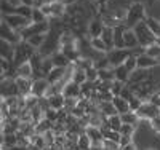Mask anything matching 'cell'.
<instances>
[{
    "label": "cell",
    "mask_w": 160,
    "mask_h": 150,
    "mask_svg": "<svg viewBox=\"0 0 160 150\" xmlns=\"http://www.w3.org/2000/svg\"><path fill=\"white\" fill-rule=\"evenodd\" d=\"M123 40H125V48L131 50V48H136L139 45V40L135 34V31H131V29H125L123 32Z\"/></svg>",
    "instance_id": "4fadbf2b"
},
{
    "label": "cell",
    "mask_w": 160,
    "mask_h": 150,
    "mask_svg": "<svg viewBox=\"0 0 160 150\" xmlns=\"http://www.w3.org/2000/svg\"><path fill=\"white\" fill-rule=\"evenodd\" d=\"M50 81L47 78H37L34 80V83H32V96L35 98H45L47 96V93L50 90Z\"/></svg>",
    "instance_id": "5b68a950"
},
{
    "label": "cell",
    "mask_w": 160,
    "mask_h": 150,
    "mask_svg": "<svg viewBox=\"0 0 160 150\" xmlns=\"http://www.w3.org/2000/svg\"><path fill=\"white\" fill-rule=\"evenodd\" d=\"M21 5H26V7H32V5H34V0H21Z\"/></svg>",
    "instance_id": "816d5d0a"
},
{
    "label": "cell",
    "mask_w": 160,
    "mask_h": 150,
    "mask_svg": "<svg viewBox=\"0 0 160 150\" xmlns=\"http://www.w3.org/2000/svg\"><path fill=\"white\" fill-rule=\"evenodd\" d=\"M142 18H144V10H142V5L136 3V5H133V7L130 8L127 21H130V24H133V26H136V24L142 22Z\"/></svg>",
    "instance_id": "52a82bcc"
},
{
    "label": "cell",
    "mask_w": 160,
    "mask_h": 150,
    "mask_svg": "<svg viewBox=\"0 0 160 150\" xmlns=\"http://www.w3.org/2000/svg\"><path fill=\"white\" fill-rule=\"evenodd\" d=\"M87 78H88V81H91V83H95V81L99 80V74H98L96 67H91V69L87 70Z\"/></svg>",
    "instance_id": "b9f144b4"
},
{
    "label": "cell",
    "mask_w": 160,
    "mask_h": 150,
    "mask_svg": "<svg viewBox=\"0 0 160 150\" xmlns=\"http://www.w3.org/2000/svg\"><path fill=\"white\" fill-rule=\"evenodd\" d=\"M101 38L104 40V43L108 45L109 51L114 50V27H109V26H104V31L101 34Z\"/></svg>",
    "instance_id": "e0dca14e"
},
{
    "label": "cell",
    "mask_w": 160,
    "mask_h": 150,
    "mask_svg": "<svg viewBox=\"0 0 160 150\" xmlns=\"http://www.w3.org/2000/svg\"><path fill=\"white\" fill-rule=\"evenodd\" d=\"M45 118L50 120L51 123H55V121H58V118H59V110H55V109H48V110L45 112Z\"/></svg>",
    "instance_id": "7bdbcfd3"
},
{
    "label": "cell",
    "mask_w": 160,
    "mask_h": 150,
    "mask_svg": "<svg viewBox=\"0 0 160 150\" xmlns=\"http://www.w3.org/2000/svg\"><path fill=\"white\" fill-rule=\"evenodd\" d=\"M123 27H114V45L117 48H125V40H123Z\"/></svg>",
    "instance_id": "7402d4cb"
},
{
    "label": "cell",
    "mask_w": 160,
    "mask_h": 150,
    "mask_svg": "<svg viewBox=\"0 0 160 150\" xmlns=\"http://www.w3.org/2000/svg\"><path fill=\"white\" fill-rule=\"evenodd\" d=\"M66 74H68V69H66V67H55V69L50 72V75L47 77V80L50 81V85H55V83H58L59 80H62L66 77Z\"/></svg>",
    "instance_id": "7c38bea8"
},
{
    "label": "cell",
    "mask_w": 160,
    "mask_h": 150,
    "mask_svg": "<svg viewBox=\"0 0 160 150\" xmlns=\"http://www.w3.org/2000/svg\"><path fill=\"white\" fill-rule=\"evenodd\" d=\"M123 88H125V83H122V81H118V80H114L112 86H111V93L114 94V96H120Z\"/></svg>",
    "instance_id": "74e56055"
},
{
    "label": "cell",
    "mask_w": 160,
    "mask_h": 150,
    "mask_svg": "<svg viewBox=\"0 0 160 150\" xmlns=\"http://www.w3.org/2000/svg\"><path fill=\"white\" fill-rule=\"evenodd\" d=\"M157 64H158V59L151 58L149 54H146V53H142L141 56H138V69L148 70V69H151V67H154Z\"/></svg>",
    "instance_id": "8fae6325"
},
{
    "label": "cell",
    "mask_w": 160,
    "mask_h": 150,
    "mask_svg": "<svg viewBox=\"0 0 160 150\" xmlns=\"http://www.w3.org/2000/svg\"><path fill=\"white\" fill-rule=\"evenodd\" d=\"M109 54H108V59H109V64H111V67H118V65H122L125 61H127V58L130 56V51L127 50V48H114V50H111V51H108Z\"/></svg>",
    "instance_id": "7a4b0ae2"
},
{
    "label": "cell",
    "mask_w": 160,
    "mask_h": 150,
    "mask_svg": "<svg viewBox=\"0 0 160 150\" xmlns=\"http://www.w3.org/2000/svg\"><path fill=\"white\" fill-rule=\"evenodd\" d=\"M112 104L115 105V109H117L118 115L127 114V112H131V109H130V104H128V101H127V99H123L122 96H114V99H112Z\"/></svg>",
    "instance_id": "9a60e30c"
},
{
    "label": "cell",
    "mask_w": 160,
    "mask_h": 150,
    "mask_svg": "<svg viewBox=\"0 0 160 150\" xmlns=\"http://www.w3.org/2000/svg\"><path fill=\"white\" fill-rule=\"evenodd\" d=\"M64 150H80V147H78V141H66V144H64Z\"/></svg>",
    "instance_id": "7dc6e473"
},
{
    "label": "cell",
    "mask_w": 160,
    "mask_h": 150,
    "mask_svg": "<svg viewBox=\"0 0 160 150\" xmlns=\"http://www.w3.org/2000/svg\"><path fill=\"white\" fill-rule=\"evenodd\" d=\"M98 107H99V110H101V114L102 115H106V117H112V115H118V112H117V109H115V105L112 104V101H106V102H99L98 104Z\"/></svg>",
    "instance_id": "ac0fdd59"
},
{
    "label": "cell",
    "mask_w": 160,
    "mask_h": 150,
    "mask_svg": "<svg viewBox=\"0 0 160 150\" xmlns=\"http://www.w3.org/2000/svg\"><path fill=\"white\" fill-rule=\"evenodd\" d=\"M71 81H74V83H77V85L87 83V81H88V78H87V70L75 67L74 72H72V75H71Z\"/></svg>",
    "instance_id": "ffe728a7"
},
{
    "label": "cell",
    "mask_w": 160,
    "mask_h": 150,
    "mask_svg": "<svg viewBox=\"0 0 160 150\" xmlns=\"http://www.w3.org/2000/svg\"><path fill=\"white\" fill-rule=\"evenodd\" d=\"M83 133L91 139L93 145H99V144H102V141H104V134H102L101 128H98V126H91V125H90V126L85 128Z\"/></svg>",
    "instance_id": "9c48e42d"
},
{
    "label": "cell",
    "mask_w": 160,
    "mask_h": 150,
    "mask_svg": "<svg viewBox=\"0 0 160 150\" xmlns=\"http://www.w3.org/2000/svg\"><path fill=\"white\" fill-rule=\"evenodd\" d=\"M108 121H109V125H111V129H112V131H118V133H120V128H122V125H123L120 115H112V117L108 118Z\"/></svg>",
    "instance_id": "d6a6232c"
},
{
    "label": "cell",
    "mask_w": 160,
    "mask_h": 150,
    "mask_svg": "<svg viewBox=\"0 0 160 150\" xmlns=\"http://www.w3.org/2000/svg\"><path fill=\"white\" fill-rule=\"evenodd\" d=\"M11 46H13L11 43L3 42V40H2V59H7V61L13 59V54H15L16 48H11Z\"/></svg>",
    "instance_id": "cb8c5ba5"
},
{
    "label": "cell",
    "mask_w": 160,
    "mask_h": 150,
    "mask_svg": "<svg viewBox=\"0 0 160 150\" xmlns=\"http://www.w3.org/2000/svg\"><path fill=\"white\" fill-rule=\"evenodd\" d=\"M148 26H149V29L155 34V37H160V24H157L155 21H152V19H149V22H148Z\"/></svg>",
    "instance_id": "bcb514c9"
},
{
    "label": "cell",
    "mask_w": 160,
    "mask_h": 150,
    "mask_svg": "<svg viewBox=\"0 0 160 150\" xmlns=\"http://www.w3.org/2000/svg\"><path fill=\"white\" fill-rule=\"evenodd\" d=\"M16 74H18V77H22V78H31L34 75V67H32L31 61H24L22 64H19L16 69Z\"/></svg>",
    "instance_id": "5bb4252c"
},
{
    "label": "cell",
    "mask_w": 160,
    "mask_h": 150,
    "mask_svg": "<svg viewBox=\"0 0 160 150\" xmlns=\"http://www.w3.org/2000/svg\"><path fill=\"white\" fill-rule=\"evenodd\" d=\"M62 94L66 98H82V88H80V85L74 83V81H69L68 85L64 86V91Z\"/></svg>",
    "instance_id": "30bf717a"
},
{
    "label": "cell",
    "mask_w": 160,
    "mask_h": 150,
    "mask_svg": "<svg viewBox=\"0 0 160 150\" xmlns=\"http://www.w3.org/2000/svg\"><path fill=\"white\" fill-rule=\"evenodd\" d=\"M157 46H160V37H155V42H154Z\"/></svg>",
    "instance_id": "6f0895ef"
},
{
    "label": "cell",
    "mask_w": 160,
    "mask_h": 150,
    "mask_svg": "<svg viewBox=\"0 0 160 150\" xmlns=\"http://www.w3.org/2000/svg\"><path fill=\"white\" fill-rule=\"evenodd\" d=\"M58 2H59V3H62V5H66V7H68V5H72V3L75 2V0H58Z\"/></svg>",
    "instance_id": "f5cc1de1"
},
{
    "label": "cell",
    "mask_w": 160,
    "mask_h": 150,
    "mask_svg": "<svg viewBox=\"0 0 160 150\" xmlns=\"http://www.w3.org/2000/svg\"><path fill=\"white\" fill-rule=\"evenodd\" d=\"M50 101V107L55 109V110H62L66 105V96L64 94H53V96L48 98Z\"/></svg>",
    "instance_id": "2e32d148"
},
{
    "label": "cell",
    "mask_w": 160,
    "mask_h": 150,
    "mask_svg": "<svg viewBox=\"0 0 160 150\" xmlns=\"http://www.w3.org/2000/svg\"><path fill=\"white\" fill-rule=\"evenodd\" d=\"M144 53H146V54H149V56L154 58V59H160V46H157L155 43L149 45L148 48H146Z\"/></svg>",
    "instance_id": "8d00e7d4"
},
{
    "label": "cell",
    "mask_w": 160,
    "mask_h": 150,
    "mask_svg": "<svg viewBox=\"0 0 160 150\" xmlns=\"http://www.w3.org/2000/svg\"><path fill=\"white\" fill-rule=\"evenodd\" d=\"M133 131H135V126L133 125H122V128H120V134L122 136H131L133 134Z\"/></svg>",
    "instance_id": "f6af8a7d"
},
{
    "label": "cell",
    "mask_w": 160,
    "mask_h": 150,
    "mask_svg": "<svg viewBox=\"0 0 160 150\" xmlns=\"http://www.w3.org/2000/svg\"><path fill=\"white\" fill-rule=\"evenodd\" d=\"M128 104H130V109H131V112H136L138 110V109L142 105V99L141 98H138L136 96V94H135V96H133L130 101H128Z\"/></svg>",
    "instance_id": "ab89813d"
},
{
    "label": "cell",
    "mask_w": 160,
    "mask_h": 150,
    "mask_svg": "<svg viewBox=\"0 0 160 150\" xmlns=\"http://www.w3.org/2000/svg\"><path fill=\"white\" fill-rule=\"evenodd\" d=\"M48 31V22H32L29 27H26V29L21 32L22 38H29L31 35H37V34H47Z\"/></svg>",
    "instance_id": "8992f818"
},
{
    "label": "cell",
    "mask_w": 160,
    "mask_h": 150,
    "mask_svg": "<svg viewBox=\"0 0 160 150\" xmlns=\"http://www.w3.org/2000/svg\"><path fill=\"white\" fill-rule=\"evenodd\" d=\"M78 147H80V150H91V147H93L91 139L88 138V136H87L85 133L78 138Z\"/></svg>",
    "instance_id": "836d02e7"
},
{
    "label": "cell",
    "mask_w": 160,
    "mask_h": 150,
    "mask_svg": "<svg viewBox=\"0 0 160 150\" xmlns=\"http://www.w3.org/2000/svg\"><path fill=\"white\" fill-rule=\"evenodd\" d=\"M22 35L19 32H16L15 29H11V27L7 24V22H2V40L3 42H8L11 45H19Z\"/></svg>",
    "instance_id": "277c9868"
},
{
    "label": "cell",
    "mask_w": 160,
    "mask_h": 150,
    "mask_svg": "<svg viewBox=\"0 0 160 150\" xmlns=\"http://www.w3.org/2000/svg\"><path fill=\"white\" fill-rule=\"evenodd\" d=\"M99 80L101 81H114L115 80V70L114 67H109V69H99Z\"/></svg>",
    "instance_id": "d4e9b609"
},
{
    "label": "cell",
    "mask_w": 160,
    "mask_h": 150,
    "mask_svg": "<svg viewBox=\"0 0 160 150\" xmlns=\"http://www.w3.org/2000/svg\"><path fill=\"white\" fill-rule=\"evenodd\" d=\"M31 141H32L34 145L40 147L42 150H45V148L48 147V144H47V141H45V138H43V134H34L32 138H31Z\"/></svg>",
    "instance_id": "d590c367"
},
{
    "label": "cell",
    "mask_w": 160,
    "mask_h": 150,
    "mask_svg": "<svg viewBox=\"0 0 160 150\" xmlns=\"http://www.w3.org/2000/svg\"><path fill=\"white\" fill-rule=\"evenodd\" d=\"M136 115L139 118H146V120H154L160 115V107L154 105L152 102H142V105L136 110Z\"/></svg>",
    "instance_id": "3957f363"
},
{
    "label": "cell",
    "mask_w": 160,
    "mask_h": 150,
    "mask_svg": "<svg viewBox=\"0 0 160 150\" xmlns=\"http://www.w3.org/2000/svg\"><path fill=\"white\" fill-rule=\"evenodd\" d=\"M45 15H43V11L40 10V8H34L32 11V22H45Z\"/></svg>",
    "instance_id": "f35d334b"
},
{
    "label": "cell",
    "mask_w": 160,
    "mask_h": 150,
    "mask_svg": "<svg viewBox=\"0 0 160 150\" xmlns=\"http://www.w3.org/2000/svg\"><path fill=\"white\" fill-rule=\"evenodd\" d=\"M130 144H133V142H131V136H122V138H120V148L127 147V145H130Z\"/></svg>",
    "instance_id": "c3c4849f"
},
{
    "label": "cell",
    "mask_w": 160,
    "mask_h": 150,
    "mask_svg": "<svg viewBox=\"0 0 160 150\" xmlns=\"http://www.w3.org/2000/svg\"><path fill=\"white\" fill-rule=\"evenodd\" d=\"M38 105V98L32 96V94H29V96H26V109H29V110H32L34 107Z\"/></svg>",
    "instance_id": "ee69618b"
},
{
    "label": "cell",
    "mask_w": 160,
    "mask_h": 150,
    "mask_svg": "<svg viewBox=\"0 0 160 150\" xmlns=\"http://www.w3.org/2000/svg\"><path fill=\"white\" fill-rule=\"evenodd\" d=\"M50 129H53V123H51L50 120H47V118H43L42 121H38V123L35 125L37 134H45V133H48Z\"/></svg>",
    "instance_id": "f1b7e54d"
},
{
    "label": "cell",
    "mask_w": 160,
    "mask_h": 150,
    "mask_svg": "<svg viewBox=\"0 0 160 150\" xmlns=\"http://www.w3.org/2000/svg\"><path fill=\"white\" fill-rule=\"evenodd\" d=\"M10 150H29V147H24V145H15V147H13V148H10Z\"/></svg>",
    "instance_id": "db71d44e"
},
{
    "label": "cell",
    "mask_w": 160,
    "mask_h": 150,
    "mask_svg": "<svg viewBox=\"0 0 160 150\" xmlns=\"http://www.w3.org/2000/svg\"><path fill=\"white\" fill-rule=\"evenodd\" d=\"M114 70H115V80L122 81V83H127V81H130V72L127 70V67H125L123 64L118 65V67H114Z\"/></svg>",
    "instance_id": "603a6c76"
},
{
    "label": "cell",
    "mask_w": 160,
    "mask_h": 150,
    "mask_svg": "<svg viewBox=\"0 0 160 150\" xmlns=\"http://www.w3.org/2000/svg\"><path fill=\"white\" fill-rule=\"evenodd\" d=\"M120 118H122V123H125V125H133V126H136L138 120H139V117L136 115V112L122 114V115H120Z\"/></svg>",
    "instance_id": "83f0119b"
},
{
    "label": "cell",
    "mask_w": 160,
    "mask_h": 150,
    "mask_svg": "<svg viewBox=\"0 0 160 150\" xmlns=\"http://www.w3.org/2000/svg\"><path fill=\"white\" fill-rule=\"evenodd\" d=\"M102 31H104V26H102V22H99V21H95V22H91V24H90V29H88V32H90L91 38L101 37Z\"/></svg>",
    "instance_id": "484cf974"
},
{
    "label": "cell",
    "mask_w": 160,
    "mask_h": 150,
    "mask_svg": "<svg viewBox=\"0 0 160 150\" xmlns=\"http://www.w3.org/2000/svg\"><path fill=\"white\" fill-rule=\"evenodd\" d=\"M91 46L95 48L96 51H109V48H108V45L104 43V40L101 38V37H96V38H91Z\"/></svg>",
    "instance_id": "e575fe53"
},
{
    "label": "cell",
    "mask_w": 160,
    "mask_h": 150,
    "mask_svg": "<svg viewBox=\"0 0 160 150\" xmlns=\"http://www.w3.org/2000/svg\"><path fill=\"white\" fill-rule=\"evenodd\" d=\"M151 125H152V128H154L157 133H160V115H158L157 118L151 120Z\"/></svg>",
    "instance_id": "f907efd6"
},
{
    "label": "cell",
    "mask_w": 160,
    "mask_h": 150,
    "mask_svg": "<svg viewBox=\"0 0 160 150\" xmlns=\"http://www.w3.org/2000/svg\"><path fill=\"white\" fill-rule=\"evenodd\" d=\"M43 42H45V34H37V35H31L29 38H26V43H29L32 48L42 46Z\"/></svg>",
    "instance_id": "4316f807"
},
{
    "label": "cell",
    "mask_w": 160,
    "mask_h": 150,
    "mask_svg": "<svg viewBox=\"0 0 160 150\" xmlns=\"http://www.w3.org/2000/svg\"><path fill=\"white\" fill-rule=\"evenodd\" d=\"M51 61H53V65L55 67H66V69H68V67L72 64L69 59H68V56H66L64 53H56V54H53L51 56Z\"/></svg>",
    "instance_id": "d6986e66"
},
{
    "label": "cell",
    "mask_w": 160,
    "mask_h": 150,
    "mask_svg": "<svg viewBox=\"0 0 160 150\" xmlns=\"http://www.w3.org/2000/svg\"><path fill=\"white\" fill-rule=\"evenodd\" d=\"M29 150H42V148L37 147V145H34V144H31V145H29Z\"/></svg>",
    "instance_id": "9f6ffc18"
},
{
    "label": "cell",
    "mask_w": 160,
    "mask_h": 150,
    "mask_svg": "<svg viewBox=\"0 0 160 150\" xmlns=\"http://www.w3.org/2000/svg\"><path fill=\"white\" fill-rule=\"evenodd\" d=\"M5 22L11 27V29H15L19 34L26 29V27H29L32 24L31 19L24 18V16H19V15H16V13H13V15H5Z\"/></svg>",
    "instance_id": "6da1fadb"
},
{
    "label": "cell",
    "mask_w": 160,
    "mask_h": 150,
    "mask_svg": "<svg viewBox=\"0 0 160 150\" xmlns=\"http://www.w3.org/2000/svg\"><path fill=\"white\" fill-rule=\"evenodd\" d=\"M64 13H66V5L59 3L58 0L56 2H51V16L61 18V16H64Z\"/></svg>",
    "instance_id": "f546056e"
},
{
    "label": "cell",
    "mask_w": 160,
    "mask_h": 150,
    "mask_svg": "<svg viewBox=\"0 0 160 150\" xmlns=\"http://www.w3.org/2000/svg\"><path fill=\"white\" fill-rule=\"evenodd\" d=\"M32 11H34L32 7H26V5H19L18 8H15L16 15L24 16V18H28V19H31V21H32Z\"/></svg>",
    "instance_id": "4dcf8cb0"
},
{
    "label": "cell",
    "mask_w": 160,
    "mask_h": 150,
    "mask_svg": "<svg viewBox=\"0 0 160 150\" xmlns=\"http://www.w3.org/2000/svg\"><path fill=\"white\" fill-rule=\"evenodd\" d=\"M148 77H149V74L146 72L144 69H136L135 72L130 74V81L133 85H141V81H144Z\"/></svg>",
    "instance_id": "44dd1931"
},
{
    "label": "cell",
    "mask_w": 160,
    "mask_h": 150,
    "mask_svg": "<svg viewBox=\"0 0 160 150\" xmlns=\"http://www.w3.org/2000/svg\"><path fill=\"white\" fill-rule=\"evenodd\" d=\"M120 150H136V147L133 145V144H130V145H127V147H122Z\"/></svg>",
    "instance_id": "11a10c76"
},
{
    "label": "cell",
    "mask_w": 160,
    "mask_h": 150,
    "mask_svg": "<svg viewBox=\"0 0 160 150\" xmlns=\"http://www.w3.org/2000/svg\"><path fill=\"white\" fill-rule=\"evenodd\" d=\"M102 147L106 150H120V144L112 141V139H104L102 141Z\"/></svg>",
    "instance_id": "60d3db41"
},
{
    "label": "cell",
    "mask_w": 160,
    "mask_h": 150,
    "mask_svg": "<svg viewBox=\"0 0 160 150\" xmlns=\"http://www.w3.org/2000/svg\"><path fill=\"white\" fill-rule=\"evenodd\" d=\"M123 65L127 67V70L131 74V72H135L138 69V58L136 56H133V54H130V56L127 58V61L123 62Z\"/></svg>",
    "instance_id": "1f68e13d"
},
{
    "label": "cell",
    "mask_w": 160,
    "mask_h": 150,
    "mask_svg": "<svg viewBox=\"0 0 160 150\" xmlns=\"http://www.w3.org/2000/svg\"><path fill=\"white\" fill-rule=\"evenodd\" d=\"M38 8L43 11L45 16H51V3H43L42 7H38Z\"/></svg>",
    "instance_id": "681fc988"
},
{
    "label": "cell",
    "mask_w": 160,
    "mask_h": 150,
    "mask_svg": "<svg viewBox=\"0 0 160 150\" xmlns=\"http://www.w3.org/2000/svg\"><path fill=\"white\" fill-rule=\"evenodd\" d=\"M15 81H16V86H18V91H19V96L26 98V96H29V94L32 93V83H34V81L31 78L16 77Z\"/></svg>",
    "instance_id": "ba28073f"
}]
</instances>
